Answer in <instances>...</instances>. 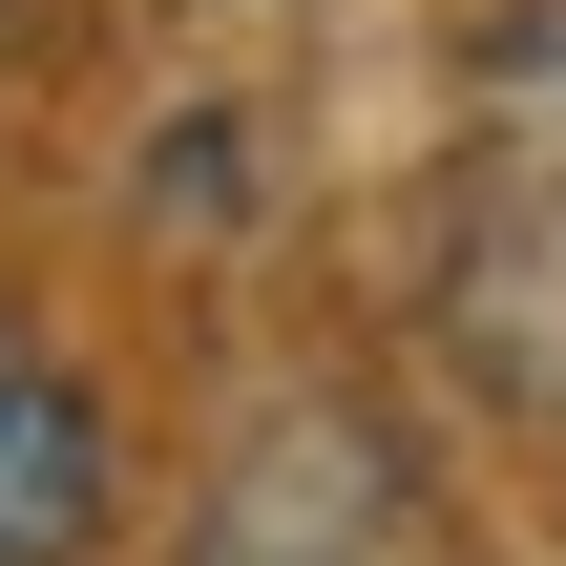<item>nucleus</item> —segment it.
Instances as JSON below:
<instances>
[{
	"instance_id": "1",
	"label": "nucleus",
	"mask_w": 566,
	"mask_h": 566,
	"mask_svg": "<svg viewBox=\"0 0 566 566\" xmlns=\"http://www.w3.org/2000/svg\"><path fill=\"white\" fill-rule=\"evenodd\" d=\"M105 504H126L105 378H84V357H42V336L0 315V566H84V546H105Z\"/></svg>"
},
{
	"instance_id": "2",
	"label": "nucleus",
	"mask_w": 566,
	"mask_h": 566,
	"mask_svg": "<svg viewBox=\"0 0 566 566\" xmlns=\"http://www.w3.org/2000/svg\"><path fill=\"white\" fill-rule=\"evenodd\" d=\"M0 21H21V0H0Z\"/></svg>"
}]
</instances>
